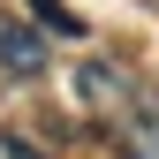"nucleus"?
Listing matches in <instances>:
<instances>
[{
    "instance_id": "nucleus-2",
    "label": "nucleus",
    "mask_w": 159,
    "mask_h": 159,
    "mask_svg": "<svg viewBox=\"0 0 159 159\" xmlns=\"http://www.w3.org/2000/svg\"><path fill=\"white\" fill-rule=\"evenodd\" d=\"M38 15H46V23H53V30H68V38H76V30H84V23H76V15H68V8H53V0H38Z\"/></svg>"
},
{
    "instance_id": "nucleus-1",
    "label": "nucleus",
    "mask_w": 159,
    "mask_h": 159,
    "mask_svg": "<svg viewBox=\"0 0 159 159\" xmlns=\"http://www.w3.org/2000/svg\"><path fill=\"white\" fill-rule=\"evenodd\" d=\"M38 68H46V38L0 8V76H38Z\"/></svg>"
},
{
    "instance_id": "nucleus-3",
    "label": "nucleus",
    "mask_w": 159,
    "mask_h": 159,
    "mask_svg": "<svg viewBox=\"0 0 159 159\" xmlns=\"http://www.w3.org/2000/svg\"><path fill=\"white\" fill-rule=\"evenodd\" d=\"M0 152H8V159H46L38 144H23V136H8V144H0Z\"/></svg>"
}]
</instances>
